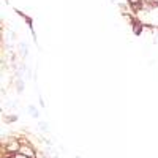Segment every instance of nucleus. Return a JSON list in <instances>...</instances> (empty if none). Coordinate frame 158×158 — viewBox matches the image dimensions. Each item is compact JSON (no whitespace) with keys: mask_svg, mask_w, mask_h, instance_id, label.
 Here are the masks:
<instances>
[{"mask_svg":"<svg viewBox=\"0 0 158 158\" xmlns=\"http://www.w3.org/2000/svg\"><path fill=\"white\" fill-rule=\"evenodd\" d=\"M21 152H22L24 155H30V156H33V153H32V150H29L27 147H21Z\"/></svg>","mask_w":158,"mask_h":158,"instance_id":"f257e3e1","label":"nucleus"},{"mask_svg":"<svg viewBox=\"0 0 158 158\" xmlns=\"http://www.w3.org/2000/svg\"><path fill=\"white\" fill-rule=\"evenodd\" d=\"M29 109H30V114H32L33 117H38V112L35 111V108H33V106H29Z\"/></svg>","mask_w":158,"mask_h":158,"instance_id":"f03ea898","label":"nucleus"},{"mask_svg":"<svg viewBox=\"0 0 158 158\" xmlns=\"http://www.w3.org/2000/svg\"><path fill=\"white\" fill-rule=\"evenodd\" d=\"M40 128H41V130H44V131H48L49 128H48V125L44 123V122H41V123H40Z\"/></svg>","mask_w":158,"mask_h":158,"instance_id":"7ed1b4c3","label":"nucleus"},{"mask_svg":"<svg viewBox=\"0 0 158 158\" xmlns=\"http://www.w3.org/2000/svg\"><path fill=\"white\" fill-rule=\"evenodd\" d=\"M130 2H131V3H138V2H139V0H130Z\"/></svg>","mask_w":158,"mask_h":158,"instance_id":"20e7f679","label":"nucleus"}]
</instances>
